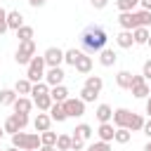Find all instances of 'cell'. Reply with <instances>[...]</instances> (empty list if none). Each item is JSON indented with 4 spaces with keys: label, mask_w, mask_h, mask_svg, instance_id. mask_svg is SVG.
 I'll return each instance as SVG.
<instances>
[{
    "label": "cell",
    "mask_w": 151,
    "mask_h": 151,
    "mask_svg": "<svg viewBox=\"0 0 151 151\" xmlns=\"http://www.w3.org/2000/svg\"><path fill=\"white\" fill-rule=\"evenodd\" d=\"M106 40H109L106 31L101 26H97V24H90L80 33V45H83L85 52H99V50H104L106 47Z\"/></svg>",
    "instance_id": "1"
},
{
    "label": "cell",
    "mask_w": 151,
    "mask_h": 151,
    "mask_svg": "<svg viewBox=\"0 0 151 151\" xmlns=\"http://www.w3.org/2000/svg\"><path fill=\"white\" fill-rule=\"evenodd\" d=\"M12 146H17L21 151H26V149L38 151L40 149V132H24V130H19V132L12 134Z\"/></svg>",
    "instance_id": "2"
},
{
    "label": "cell",
    "mask_w": 151,
    "mask_h": 151,
    "mask_svg": "<svg viewBox=\"0 0 151 151\" xmlns=\"http://www.w3.org/2000/svg\"><path fill=\"white\" fill-rule=\"evenodd\" d=\"M35 57V42L33 40H24L19 42V50L14 52V61L19 66H28V61Z\"/></svg>",
    "instance_id": "3"
},
{
    "label": "cell",
    "mask_w": 151,
    "mask_h": 151,
    "mask_svg": "<svg viewBox=\"0 0 151 151\" xmlns=\"http://www.w3.org/2000/svg\"><path fill=\"white\" fill-rule=\"evenodd\" d=\"M45 59L42 57H33L31 61H28V66H26V78L31 80V83H40L42 78H45Z\"/></svg>",
    "instance_id": "4"
},
{
    "label": "cell",
    "mask_w": 151,
    "mask_h": 151,
    "mask_svg": "<svg viewBox=\"0 0 151 151\" xmlns=\"http://www.w3.org/2000/svg\"><path fill=\"white\" fill-rule=\"evenodd\" d=\"M61 104H64V111H66L68 118H80V116H85V101H83L80 97H66Z\"/></svg>",
    "instance_id": "5"
},
{
    "label": "cell",
    "mask_w": 151,
    "mask_h": 151,
    "mask_svg": "<svg viewBox=\"0 0 151 151\" xmlns=\"http://www.w3.org/2000/svg\"><path fill=\"white\" fill-rule=\"evenodd\" d=\"M130 90H132V97H137V99H146V97L151 94L149 80H146L144 76H134V73H132V85H130Z\"/></svg>",
    "instance_id": "6"
},
{
    "label": "cell",
    "mask_w": 151,
    "mask_h": 151,
    "mask_svg": "<svg viewBox=\"0 0 151 151\" xmlns=\"http://www.w3.org/2000/svg\"><path fill=\"white\" fill-rule=\"evenodd\" d=\"M64 76H66V73H64V68H61V66H47L45 78H42V80H45L50 87H54V85H61V83H64Z\"/></svg>",
    "instance_id": "7"
},
{
    "label": "cell",
    "mask_w": 151,
    "mask_h": 151,
    "mask_svg": "<svg viewBox=\"0 0 151 151\" xmlns=\"http://www.w3.org/2000/svg\"><path fill=\"white\" fill-rule=\"evenodd\" d=\"M42 59H45V66H59V64L64 61V50H59V47H47L45 54H42Z\"/></svg>",
    "instance_id": "8"
},
{
    "label": "cell",
    "mask_w": 151,
    "mask_h": 151,
    "mask_svg": "<svg viewBox=\"0 0 151 151\" xmlns=\"http://www.w3.org/2000/svg\"><path fill=\"white\" fill-rule=\"evenodd\" d=\"M113 132H116L113 123H99V127H97V137L101 142H113Z\"/></svg>",
    "instance_id": "9"
},
{
    "label": "cell",
    "mask_w": 151,
    "mask_h": 151,
    "mask_svg": "<svg viewBox=\"0 0 151 151\" xmlns=\"http://www.w3.org/2000/svg\"><path fill=\"white\" fill-rule=\"evenodd\" d=\"M47 113H50V118H52V120H57V123H64V120L68 118V116H66V111H64V104H61V101H52V106H50V111H47Z\"/></svg>",
    "instance_id": "10"
},
{
    "label": "cell",
    "mask_w": 151,
    "mask_h": 151,
    "mask_svg": "<svg viewBox=\"0 0 151 151\" xmlns=\"http://www.w3.org/2000/svg\"><path fill=\"white\" fill-rule=\"evenodd\" d=\"M130 116H132V111H127V109H116V111H113L111 123H113L116 127H125V125H127V120H130Z\"/></svg>",
    "instance_id": "11"
},
{
    "label": "cell",
    "mask_w": 151,
    "mask_h": 151,
    "mask_svg": "<svg viewBox=\"0 0 151 151\" xmlns=\"http://www.w3.org/2000/svg\"><path fill=\"white\" fill-rule=\"evenodd\" d=\"M50 125H52V118H50V113H47V111L38 113V116H35V120H33L35 132H45V130H50Z\"/></svg>",
    "instance_id": "12"
},
{
    "label": "cell",
    "mask_w": 151,
    "mask_h": 151,
    "mask_svg": "<svg viewBox=\"0 0 151 151\" xmlns=\"http://www.w3.org/2000/svg\"><path fill=\"white\" fill-rule=\"evenodd\" d=\"M19 26H24V14H21L19 9H9V12H7V28L17 31Z\"/></svg>",
    "instance_id": "13"
},
{
    "label": "cell",
    "mask_w": 151,
    "mask_h": 151,
    "mask_svg": "<svg viewBox=\"0 0 151 151\" xmlns=\"http://www.w3.org/2000/svg\"><path fill=\"white\" fill-rule=\"evenodd\" d=\"M116 61H118V54H116L113 50H109V47L99 50V64H101V66H106V68H109V66H113Z\"/></svg>",
    "instance_id": "14"
},
{
    "label": "cell",
    "mask_w": 151,
    "mask_h": 151,
    "mask_svg": "<svg viewBox=\"0 0 151 151\" xmlns=\"http://www.w3.org/2000/svg\"><path fill=\"white\" fill-rule=\"evenodd\" d=\"M12 109H14L17 113H31V109H33V99H28V97H17L14 104H12Z\"/></svg>",
    "instance_id": "15"
},
{
    "label": "cell",
    "mask_w": 151,
    "mask_h": 151,
    "mask_svg": "<svg viewBox=\"0 0 151 151\" xmlns=\"http://www.w3.org/2000/svg\"><path fill=\"white\" fill-rule=\"evenodd\" d=\"M118 24H120L123 31H132V28H137V24H134V12H120Z\"/></svg>",
    "instance_id": "16"
},
{
    "label": "cell",
    "mask_w": 151,
    "mask_h": 151,
    "mask_svg": "<svg viewBox=\"0 0 151 151\" xmlns=\"http://www.w3.org/2000/svg\"><path fill=\"white\" fill-rule=\"evenodd\" d=\"M116 45H118V47H123V50H130V47L134 45L132 31H120V33L116 35Z\"/></svg>",
    "instance_id": "17"
},
{
    "label": "cell",
    "mask_w": 151,
    "mask_h": 151,
    "mask_svg": "<svg viewBox=\"0 0 151 151\" xmlns=\"http://www.w3.org/2000/svg\"><path fill=\"white\" fill-rule=\"evenodd\" d=\"M73 68H76L78 73H90V71H92V57H87V54L83 52V54L78 57V61L73 64Z\"/></svg>",
    "instance_id": "18"
},
{
    "label": "cell",
    "mask_w": 151,
    "mask_h": 151,
    "mask_svg": "<svg viewBox=\"0 0 151 151\" xmlns=\"http://www.w3.org/2000/svg\"><path fill=\"white\" fill-rule=\"evenodd\" d=\"M94 116H97L99 123H111V118H113V109H111L109 104H99L97 111H94Z\"/></svg>",
    "instance_id": "19"
},
{
    "label": "cell",
    "mask_w": 151,
    "mask_h": 151,
    "mask_svg": "<svg viewBox=\"0 0 151 151\" xmlns=\"http://www.w3.org/2000/svg\"><path fill=\"white\" fill-rule=\"evenodd\" d=\"M149 28L146 26H137V28H132V38H134V45H146V40H149Z\"/></svg>",
    "instance_id": "20"
},
{
    "label": "cell",
    "mask_w": 151,
    "mask_h": 151,
    "mask_svg": "<svg viewBox=\"0 0 151 151\" xmlns=\"http://www.w3.org/2000/svg\"><path fill=\"white\" fill-rule=\"evenodd\" d=\"M116 85H118L120 90H130V85H132V73H130V71H118Z\"/></svg>",
    "instance_id": "21"
},
{
    "label": "cell",
    "mask_w": 151,
    "mask_h": 151,
    "mask_svg": "<svg viewBox=\"0 0 151 151\" xmlns=\"http://www.w3.org/2000/svg\"><path fill=\"white\" fill-rule=\"evenodd\" d=\"M31 87H33V83H31L28 78H21V80H17V83H14V92H17L19 97L31 94Z\"/></svg>",
    "instance_id": "22"
},
{
    "label": "cell",
    "mask_w": 151,
    "mask_h": 151,
    "mask_svg": "<svg viewBox=\"0 0 151 151\" xmlns=\"http://www.w3.org/2000/svg\"><path fill=\"white\" fill-rule=\"evenodd\" d=\"M85 87H90L92 92H101V87H104V80H101V76H87L85 78Z\"/></svg>",
    "instance_id": "23"
},
{
    "label": "cell",
    "mask_w": 151,
    "mask_h": 151,
    "mask_svg": "<svg viewBox=\"0 0 151 151\" xmlns=\"http://www.w3.org/2000/svg\"><path fill=\"white\" fill-rule=\"evenodd\" d=\"M50 97H52V101H64L68 97V90L64 87V83L61 85H54V87H50Z\"/></svg>",
    "instance_id": "24"
},
{
    "label": "cell",
    "mask_w": 151,
    "mask_h": 151,
    "mask_svg": "<svg viewBox=\"0 0 151 151\" xmlns=\"http://www.w3.org/2000/svg\"><path fill=\"white\" fill-rule=\"evenodd\" d=\"M130 132H139L142 127H144V116H139V113H132L130 116V120H127V125H125Z\"/></svg>",
    "instance_id": "25"
},
{
    "label": "cell",
    "mask_w": 151,
    "mask_h": 151,
    "mask_svg": "<svg viewBox=\"0 0 151 151\" xmlns=\"http://www.w3.org/2000/svg\"><path fill=\"white\" fill-rule=\"evenodd\" d=\"M130 139H132V132L127 127H116V132H113V142L116 144H127Z\"/></svg>",
    "instance_id": "26"
},
{
    "label": "cell",
    "mask_w": 151,
    "mask_h": 151,
    "mask_svg": "<svg viewBox=\"0 0 151 151\" xmlns=\"http://www.w3.org/2000/svg\"><path fill=\"white\" fill-rule=\"evenodd\" d=\"M134 24L149 28V26H151V12H149V9H137V12H134Z\"/></svg>",
    "instance_id": "27"
},
{
    "label": "cell",
    "mask_w": 151,
    "mask_h": 151,
    "mask_svg": "<svg viewBox=\"0 0 151 151\" xmlns=\"http://www.w3.org/2000/svg\"><path fill=\"white\" fill-rule=\"evenodd\" d=\"M33 106H38V111H50V106H52V97H50V94L33 97Z\"/></svg>",
    "instance_id": "28"
},
{
    "label": "cell",
    "mask_w": 151,
    "mask_h": 151,
    "mask_svg": "<svg viewBox=\"0 0 151 151\" xmlns=\"http://www.w3.org/2000/svg\"><path fill=\"white\" fill-rule=\"evenodd\" d=\"M17 97H19V94H17L14 90H9V87H5V90H0V104H2V106H12Z\"/></svg>",
    "instance_id": "29"
},
{
    "label": "cell",
    "mask_w": 151,
    "mask_h": 151,
    "mask_svg": "<svg viewBox=\"0 0 151 151\" xmlns=\"http://www.w3.org/2000/svg\"><path fill=\"white\" fill-rule=\"evenodd\" d=\"M73 137H80V139H90L92 137V127L87 125V123H80V125H76V130H73Z\"/></svg>",
    "instance_id": "30"
},
{
    "label": "cell",
    "mask_w": 151,
    "mask_h": 151,
    "mask_svg": "<svg viewBox=\"0 0 151 151\" xmlns=\"http://www.w3.org/2000/svg\"><path fill=\"white\" fill-rule=\"evenodd\" d=\"M17 38H19V42H24V40H33V26H19L17 28Z\"/></svg>",
    "instance_id": "31"
},
{
    "label": "cell",
    "mask_w": 151,
    "mask_h": 151,
    "mask_svg": "<svg viewBox=\"0 0 151 151\" xmlns=\"http://www.w3.org/2000/svg\"><path fill=\"white\" fill-rule=\"evenodd\" d=\"M57 151H71V134H57Z\"/></svg>",
    "instance_id": "32"
},
{
    "label": "cell",
    "mask_w": 151,
    "mask_h": 151,
    "mask_svg": "<svg viewBox=\"0 0 151 151\" xmlns=\"http://www.w3.org/2000/svg\"><path fill=\"white\" fill-rule=\"evenodd\" d=\"M31 94H33V97H40V94H50V85H47L45 80H40V83H33V87H31Z\"/></svg>",
    "instance_id": "33"
},
{
    "label": "cell",
    "mask_w": 151,
    "mask_h": 151,
    "mask_svg": "<svg viewBox=\"0 0 151 151\" xmlns=\"http://www.w3.org/2000/svg\"><path fill=\"white\" fill-rule=\"evenodd\" d=\"M137 5H139V0H116V7L120 12H134Z\"/></svg>",
    "instance_id": "34"
},
{
    "label": "cell",
    "mask_w": 151,
    "mask_h": 151,
    "mask_svg": "<svg viewBox=\"0 0 151 151\" xmlns=\"http://www.w3.org/2000/svg\"><path fill=\"white\" fill-rule=\"evenodd\" d=\"M80 54H83L80 50H76V47H71V50H66V52H64V61H66L68 66H73V64L78 61V57H80Z\"/></svg>",
    "instance_id": "35"
},
{
    "label": "cell",
    "mask_w": 151,
    "mask_h": 151,
    "mask_svg": "<svg viewBox=\"0 0 151 151\" xmlns=\"http://www.w3.org/2000/svg\"><path fill=\"white\" fill-rule=\"evenodd\" d=\"M40 144L54 146V144H57V132H52V130H45V132H40Z\"/></svg>",
    "instance_id": "36"
},
{
    "label": "cell",
    "mask_w": 151,
    "mask_h": 151,
    "mask_svg": "<svg viewBox=\"0 0 151 151\" xmlns=\"http://www.w3.org/2000/svg\"><path fill=\"white\" fill-rule=\"evenodd\" d=\"M85 151H111V142H101V139L99 142H92Z\"/></svg>",
    "instance_id": "37"
},
{
    "label": "cell",
    "mask_w": 151,
    "mask_h": 151,
    "mask_svg": "<svg viewBox=\"0 0 151 151\" xmlns=\"http://www.w3.org/2000/svg\"><path fill=\"white\" fill-rule=\"evenodd\" d=\"M97 97H99V94H97V92H92V90H90V87H85V85H83V90H80V99H83V101H85V104H90V101H94V99H97Z\"/></svg>",
    "instance_id": "38"
},
{
    "label": "cell",
    "mask_w": 151,
    "mask_h": 151,
    "mask_svg": "<svg viewBox=\"0 0 151 151\" xmlns=\"http://www.w3.org/2000/svg\"><path fill=\"white\" fill-rule=\"evenodd\" d=\"M9 116L14 118V123L19 125V130H24V127L28 125V113H17V111H14V113H9Z\"/></svg>",
    "instance_id": "39"
},
{
    "label": "cell",
    "mask_w": 151,
    "mask_h": 151,
    "mask_svg": "<svg viewBox=\"0 0 151 151\" xmlns=\"http://www.w3.org/2000/svg\"><path fill=\"white\" fill-rule=\"evenodd\" d=\"M2 130H5V132H9V134H14V132H19V125L14 123V118H12V116H7V120H5V125H2Z\"/></svg>",
    "instance_id": "40"
},
{
    "label": "cell",
    "mask_w": 151,
    "mask_h": 151,
    "mask_svg": "<svg viewBox=\"0 0 151 151\" xmlns=\"http://www.w3.org/2000/svg\"><path fill=\"white\" fill-rule=\"evenodd\" d=\"M83 149H85V139L71 134V151H83Z\"/></svg>",
    "instance_id": "41"
},
{
    "label": "cell",
    "mask_w": 151,
    "mask_h": 151,
    "mask_svg": "<svg viewBox=\"0 0 151 151\" xmlns=\"http://www.w3.org/2000/svg\"><path fill=\"white\" fill-rule=\"evenodd\" d=\"M5 31H9V28H7V9L0 7V35H2Z\"/></svg>",
    "instance_id": "42"
},
{
    "label": "cell",
    "mask_w": 151,
    "mask_h": 151,
    "mask_svg": "<svg viewBox=\"0 0 151 151\" xmlns=\"http://www.w3.org/2000/svg\"><path fill=\"white\" fill-rule=\"evenodd\" d=\"M142 76H144L146 80H151V59L144 61V66H142Z\"/></svg>",
    "instance_id": "43"
},
{
    "label": "cell",
    "mask_w": 151,
    "mask_h": 151,
    "mask_svg": "<svg viewBox=\"0 0 151 151\" xmlns=\"http://www.w3.org/2000/svg\"><path fill=\"white\" fill-rule=\"evenodd\" d=\"M90 5H92L94 9H104V7L109 5V0H90Z\"/></svg>",
    "instance_id": "44"
},
{
    "label": "cell",
    "mask_w": 151,
    "mask_h": 151,
    "mask_svg": "<svg viewBox=\"0 0 151 151\" xmlns=\"http://www.w3.org/2000/svg\"><path fill=\"white\" fill-rule=\"evenodd\" d=\"M142 132H144V134L151 139V118H149V120H144V127H142Z\"/></svg>",
    "instance_id": "45"
},
{
    "label": "cell",
    "mask_w": 151,
    "mask_h": 151,
    "mask_svg": "<svg viewBox=\"0 0 151 151\" xmlns=\"http://www.w3.org/2000/svg\"><path fill=\"white\" fill-rule=\"evenodd\" d=\"M139 7H142V9H149V12H151V0H139Z\"/></svg>",
    "instance_id": "46"
},
{
    "label": "cell",
    "mask_w": 151,
    "mask_h": 151,
    "mask_svg": "<svg viewBox=\"0 0 151 151\" xmlns=\"http://www.w3.org/2000/svg\"><path fill=\"white\" fill-rule=\"evenodd\" d=\"M28 5H31V7H42L45 0H28Z\"/></svg>",
    "instance_id": "47"
},
{
    "label": "cell",
    "mask_w": 151,
    "mask_h": 151,
    "mask_svg": "<svg viewBox=\"0 0 151 151\" xmlns=\"http://www.w3.org/2000/svg\"><path fill=\"white\" fill-rule=\"evenodd\" d=\"M38 151H57V146H47V144H40Z\"/></svg>",
    "instance_id": "48"
},
{
    "label": "cell",
    "mask_w": 151,
    "mask_h": 151,
    "mask_svg": "<svg viewBox=\"0 0 151 151\" xmlns=\"http://www.w3.org/2000/svg\"><path fill=\"white\" fill-rule=\"evenodd\" d=\"M144 109H146V113H149V118H151V94L146 97V106H144Z\"/></svg>",
    "instance_id": "49"
},
{
    "label": "cell",
    "mask_w": 151,
    "mask_h": 151,
    "mask_svg": "<svg viewBox=\"0 0 151 151\" xmlns=\"http://www.w3.org/2000/svg\"><path fill=\"white\" fill-rule=\"evenodd\" d=\"M5 151H21V149H17V146H9V149H5Z\"/></svg>",
    "instance_id": "50"
},
{
    "label": "cell",
    "mask_w": 151,
    "mask_h": 151,
    "mask_svg": "<svg viewBox=\"0 0 151 151\" xmlns=\"http://www.w3.org/2000/svg\"><path fill=\"white\" fill-rule=\"evenodd\" d=\"M144 151H151V142H149V144H146V146H144Z\"/></svg>",
    "instance_id": "51"
},
{
    "label": "cell",
    "mask_w": 151,
    "mask_h": 151,
    "mask_svg": "<svg viewBox=\"0 0 151 151\" xmlns=\"http://www.w3.org/2000/svg\"><path fill=\"white\" fill-rule=\"evenodd\" d=\"M146 45H149V47H151V33H149V40H146Z\"/></svg>",
    "instance_id": "52"
},
{
    "label": "cell",
    "mask_w": 151,
    "mask_h": 151,
    "mask_svg": "<svg viewBox=\"0 0 151 151\" xmlns=\"http://www.w3.org/2000/svg\"><path fill=\"white\" fill-rule=\"evenodd\" d=\"M2 134H5V130H2V127H0V139H2Z\"/></svg>",
    "instance_id": "53"
},
{
    "label": "cell",
    "mask_w": 151,
    "mask_h": 151,
    "mask_svg": "<svg viewBox=\"0 0 151 151\" xmlns=\"http://www.w3.org/2000/svg\"><path fill=\"white\" fill-rule=\"evenodd\" d=\"M149 90H151V80H149Z\"/></svg>",
    "instance_id": "54"
},
{
    "label": "cell",
    "mask_w": 151,
    "mask_h": 151,
    "mask_svg": "<svg viewBox=\"0 0 151 151\" xmlns=\"http://www.w3.org/2000/svg\"><path fill=\"white\" fill-rule=\"evenodd\" d=\"M26 151H33V149H26Z\"/></svg>",
    "instance_id": "55"
},
{
    "label": "cell",
    "mask_w": 151,
    "mask_h": 151,
    "mask_svg": "<svg viewBox=\"0 0 151 151\" xmlns=\"http://www.w3.org/2000/svg\"><path fill=\"white\" fill-rule=\"evenodd\" d=\"M0 59H2V57H0Z\"/></svg>",
    "instance_id": "56"
}]
</instances>
